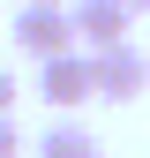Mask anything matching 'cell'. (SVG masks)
Here are the masks:
<instances>
[{"label": "cell", "mask_w": 150, "mask_h": 158, "mask_svg": "<svg viewBox=\"0 0 150 158\" xmlns=\"http://www.w3.org/2000/svg\"><path fill=\"white\" fill-rule=\"evenodd\" d=\"M90 60H98V98H105V106H135V98L150 90V53L135 45V38L90 53Z\"/></svg>", "instance_id": "3"}, {"label": "cell", "mask_w": 150, "mask_h": 158, "mask_svg": "<svg viewBox=\"0 0 150 158\" xmlns=\"http://www.w3.org/2000/svg\"><path fill=\"white\" fill-rule=\"evenodd\" d=\"M8 113H15V75L0 68V121H8Z\"/></svg>", "instance_id": "6"}, {"label": "cell", "mask_w": 150, "mask_h": 158, "mask_svg": "<svg viewBox=\"0 0 150 158\" xmlns=\"http://www.w3.org/2000/svg\"><path fill=\"white\" fill-rule=\"evenodd\" d=\"M23 151V135H15V121H0V158H15Z\"/></svg>", "instance_id": "7"}, {"label": "cell", "mask_w": 150, "mask_h": 158, "mask_svg": "<svg viewBox=\"0 0 150 158\" xmlns=\"http://www.w3.org/2000/svg\"><path fill=\"white\" fill-rule=\"evenodd\" d=\"M15 53H23V60L75 53V15L60 0H23V8H15Z\"/></svg>", "instance_id": "1"}, {"label": "cell", "mask_w": 150, "mask_h": 158, "mask_svg": "<svg viewBox=\"0 0 150 158\" xmlns=\"http://www.w3.org/2000/svg\"><path fill=\"white\" fill-rule=\"evenodd\" d=\"M68 15H75V45H83V53H105V45H120V38H128V23H135L120 0H75Z\"/></svg>", "instance_id": "4"}, {"label": "cell", "mask_w": 150, "mask_h": 158, "mask_svg": "<svg viewBox=\"0 0 150 158\" xmlns=\"http://www.w3.org/2000/svg\"><path fill=\"white\" fill-rule=\"evenodd\" d=\"M120 8H128V15H150V0H120Z\"/></svg>", "instance_id": "8"}, {"label": "cell", "mask_w": 150, "mask_h": 158, "mask_svg": "<svg viewBox=\"0 0 150 158\" xmlns=\"http://www.w3.org/2000/svg\"><path fill=\"white\" fill-rule=\"evenodd\" d=\"M38 98H45L53 113H75L98 98V60H90L83 45L75 53H53V60H38Z\"/></svg>", "instance_id": "2"}, {"label": "cell", "mask_w": 150, "mask_h": 158, "mask_svg": "<svg viewBox=\"0 0 150 158\" xmlns=\"http://www.w3.org/2000/svg\"><path fill=\"white\" fill-rule=\"evenodd\" d=\"M38 158H105V143H98L83 121H68V113H60V121L38 135Z\"/></svg>", "instance_id": "5"}]
</instances>
